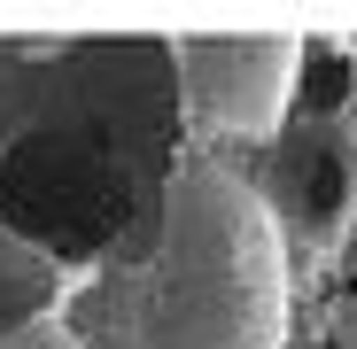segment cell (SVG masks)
Listing matches in <instances>:
<instances>
[{
  "label": "cell",
  "instance_id": "6da1fadb",
  "mask_svg": "<svg viewBox=\"0 0 357 349\" xmlns=\"http://www.w3.org/2000/svg\"><path fill=\"white\" fill-rule=\"evenodd\" d=\"M187 148L171 31H0V225L63 272L140 264Z\"/></svg>",
  "mask_w": 357,
  "mask_h": 349
},
{
  "label": "cell",
  "instance_id": "3957f363",
  "mask_svg": "<svg viewBox=\"0 0 357 349\" xmlns=\"http://www.w3.org/2000/svg\"><path fill=\"white\" fill-rule=\"evenodd\" d=\"M249 187L287 249V272L334 264L349 225H357V125L349 116H311L295 109L287 125L264 140V163L249 171Z\"/></svg>",
  "mask_w": 357,
  "mask_h": 349
},
{
  "label": "cell",
  "instance_id": "9c48e42d",
  "mask_svg": "<svg viewBox=\"0 0 357 349\" xmlns=\"http://www.w3.org/2000/svg\"><path fill=\"white\" fill-rule=\"evenodd\" d=\"M303 349H334V341H303Z\"/></svg>",
  "mask_w": 357,
  "mask_h": 349
},
{
  "label": "cell",
  "instance_id": "8992f818",
  "mask_svg": "<svg viewBox=\"0 0 357 349\" xmlns=\"http://www.w3.org/2000/svg\"><path fill=\"white\" fill-rule=\"evenodd\" d=\"M326 341L334 349H357V225L334 256V311H326Z\"/></svg>",
  "mask_w": 357,
  "mask_h": 349
},
{
  "label": "cell",
  "instance_id": "52a82bcc",
  "mask_svg": "<svg viewBox=\"0 0 357 349\" xmlns=\"http://www.w3.org/2000/svg\"><path fill=\"white\" fill-rule=\"evenodd\" d=\"M16 349H70V341H63V326H54V334H31V341H16Z\"/></svg>",
  "mask_w": 357,
  "mask_h": 349
},
{
  "label": "cell",
  "instance_id": "7a4b0ae2",
  "mask_svg": "<svg viewBox=\"0 0 357 349\" xmlns=\"http://www.w3.org/2000/svg\"><path fill=\"white\" fill-rule=\"evenodd\" d=\"M70 349H287V249L225 148L195 140L163 241L140 264L78 279Z\"/></svg>",
  "mask_w": 357,
  "mask_h": 349
},
{
  "label": "cell",
  "instance_id": "277c9868",
  "mask_svg": "<svg viewBox=\"0 0 357 349\" xmlns=\"http://www.w3.org/2000/svg\"><path fill=\"white\" fill-rule=\"evenodd\" d=\"M303 39L295 31H178V93L195 140H272L295 116Z\"/></svg>",
  "mask_w": 357,
  "mask_h": 349
},
{
  "label": "cell",
  "instance_id": "5b68a950",
  "mask_svg": "<svg viewBox=\"0 0 357 349\" xmlns=\"http://www.w3.org/2000/svg\"><path fill=\"white\" fill-rule=\"evenodd\" d=\"M78 295V272H63L47 249H31L24 233L0 225V349H16L31 334H54Z\"/></svg>",
  "mask_w": 357,
  "mask_h": 349
},
{
  "label": "cell",
  "instance_id": "ba28073f",
  "mask_svg": "<svg viewBox=\"0 0 357 349\" xmlns=\"http://www.w3.org/2000/svg\"><path fill=\"white\" fill-rule=\"evenodd\" d=\"M342 47H349V70H357V39H342Z\"/></svg>",
  "mask_w": 357,
  "mask_h": 349
}]
</instances>
